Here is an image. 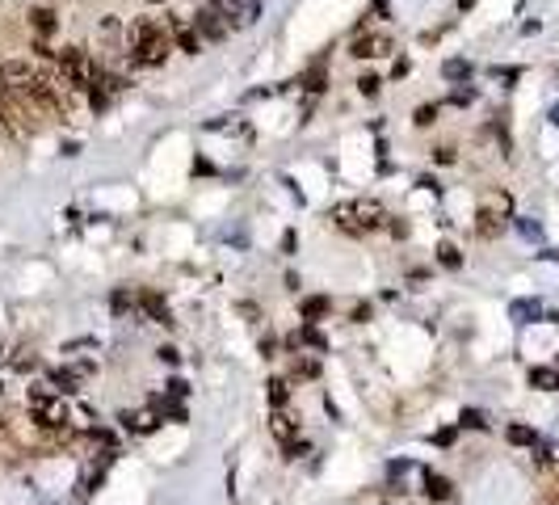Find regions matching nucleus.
Here are the masks:
<instances>
[{
  "mask_svg": "<svg viewBox=\"0 0 559 505\" xmlns=\"http://www.w3.org/2000/svg\"><path fill=\"white\" fill-rule=\"evenodd\" d=\"M26 405H30V421H34L38 429L59 434V438L72 434V409H68V400H63L50 383H34L30 396H26Z\"/></svg>",
  "mask_w": 559,
  "mask_h": 505,
  "instance_id": "nucleus-1",
  "label": "nucleus"
},
{
  "mask_svg": "<svg viewBox=\"0 0 559 505\" xmlns=\"http://www.w3.org/2000/svg\"><path fill=\"white\" fill-rule=\"evenodd\" d=\"M164 59H169V34H164V26L151 21V17H139V21L131 26V63L160 68Z\"/></svg>",
  "mask_w": 559,
  "mask_h": 505,
  "instance_id": "nucleus-2",
  "label": "nucleus"
},
{
  "mask_svg": "<svg viewBox=\"0 0 559 505\" xmlns=\"http://www.w3.org/2000/svg\"><path fill=\"white\" fill-rule=\"evenodd\" d=\"M391 215H383V207L374 202V198H358V202H341V207H332V224L341 231H349V236H366V231L383 228Z\"/></svg>",
  "mask_w": 559,
  "mask_h": 505,
  "instance_id": "nucleus-3",
  "label": "nucleus"
},
{
  "mask_svg": "<svg viewBox=\"0 0 559 505\" xmlns=\"http://www.w3.org/2000/svg\"><path fill=\"white\" fill-rule=\"evenodd\" d=\"M55 63H59V80H63V89H68V93H89V89H93L97 63L89 59L85 46H63V51L55 55Z\"/></svg>",
  "mask_w": 559,
  "mask_h": 505,
  "instance_id": "nucleus-4",
  "label": "nucleus"
},
{
  "mask_svg": "<svg viewBox=\"0 0 559 505\" xmlns=\"http://www.w3.org/2000/svg\"><path fill=\"white\" fill-rule=\"evenodd\" d=\"M193 30H198V38H206V43H223L232 26H228V17H223L219 9H198Z\"/></svg>",
  "mask_w": 559,
  "mask_h": 505,
  "instance_id": "nucleus-5",
  "label": "nucleus"
},
{
  "mask_svg": "<svg viewBox=\"0 0 559 505\" xmlns=\"http://www.w3.org/2000/svg\"><path fill=\"white\" fill-rule=\"evenodd\" d=\"M89 363H85V367H59V370H50V387H55V392H59V396H72V392H80V383H85V375H89Z\"/></svg>",
  "mask_w": 559,
  "mask_h": 505,
  "instance_id": "nucleus-6",
  "label": "nucleus"
},
{
  "mask_svg": "<svg viewBox=\"0 0 559 505\" xmlns=\"http://www.w3.org/2000/svg\"><path fill=\"white\" fill-rule=\"evenodd\" d=\"M118 421H122V429H131V434H151V429L160 425V413H156V409H122Z\"/></svg>",
  "mask_w": 559,
  "mask_h": 505,
  "instance_id": "nucleus-7",
  "label": "nucleus"
},
{
  "mask_svg": "<svg viewBox=\"0 0 559 505\" xmlns=\"http://www.w3.org/2000/svg\"><path fill=\"white\" fill-rule=\"evenodd\" d=\"M349 55H358V59H378V55H391V38H387V34H362V38H353Z\"/></svg>",
  "mask_w": 559,
  "mask_h": 505,
  "instance_id": "nucleus-8",
  "label": "nucleus"
},
{
  "mask_svg": "<svg viewBox=\"0 0 559 505\" xmlns=\"http://www.w3.org/2000/svg\"><path fill=\"white\" fill-rule=\"evenodd\" d=\"M257 13H261L257 0H223V17H228V26H252Z\"/></svg>",
  "mask_w": 559,
  "mask_h": 505,
  "instance_id": "nucleus-9",
  "label": "nucleus"
},
{
  "mask_svg": "<svg viewBox=\"0 0 559 505\" xmlns=\"http://www.w3.org/2000/svg\"><path fill=\"white\" fill-rule=\"evenodd\" d=\"M169 30H173V43L181 46L186 55H198V51H202V38H198L193 26H186V17H169Z\"/></svg>",
  "mask_w": 559,
  "mask_h": 505,
  "instance_id": "nucleus-10",
  "label": "nucleus"
},
{
  "mask_svg": "<svg viewBox=\"0 0 559 505\" xmlns=\"http://www.w3.org/2000/svg\"><path fill=\"white\" fill-rule=\"evenodd\" d=\"M270 434L278 438L282 447H290V442L299 438V421L286 413V409H274V413H270Z\"/></svg>",
  "mask_w": 559,
  "mask_h": 505,
  "instance_id": "nucleus-11",
  "label": "nucleus"
},
{
  "mask_svg": "<svg viewBox=\"0 0 559 505\" xmlns=\"http://www.w3.org/2000/svg\"><path fill=\"white\" fill-rule=\"evenodd\" d=\"M135 299H139L143 316H151L156 324H173V312H169V303H164V295H156V291H139Z\"/></svg>",
  "mask_w": 559,
  "mask_h": 505,
  "instance_id": "nucleus-12",
  "label": "nucleus"
},
{
  "mask_svg": "<svg viewBox=\"0 0 559 505\" xmlns=\"http://www.w3.org/2000/svg\"><path fill=\"white\" fill-rule=\"evenodd\" d=\"M475 231H479L484 240H496V236L505 231V215H501L496 207H484V211L475 215Z\"/></svg>",
  "mask_w": 559,
  "mask_h": 505,
  "instance_id": "nucleus-13",
  "label": "nucleus"
},
{
  "mask_svg": "<svg viewBox=\"0 0 559 505\" xmlns=\"http://www.w3.org/2000/svg\"><path fill=\"white\" fill-rule=\"evenodd\" d=\"M425 497L429 501H454V484L446 480V476H437V472H425Z\"/></svg>",
  "mask_w": 559,
  "mask_h": 505,
  "instance_id": "nucleus-14",
  "label": "nucleus"
},
{
  "mask_svg": "<svg viewBox=\"0 0 559 505\" xmlns=\"http://www.w3.org/2000/svg\"><path fill=\"white\" fill-rule=\"evenodd\" d=\"M286 345H290V350H299V345H312V350H316V354H324V350H328L324 333H320V328H316V324H303V328H299V333H294V337H286Z\"/></svg>",
  "mask_w": 559,
  "mask_h": 505,
  "instance_id": "nucleus-15",
  "label": "nucleus"
},
{
  "mask_svg": "<svg viewBox=\"0 0 559 505\" xmlns=\"http://www.w3.org/2000/svg\"><path fill=\"white\" fill-rule=\"evenodd\" d=\"M530 387L534 392H559V370L555 367H530Z\"/></svg>",
  "mask_w": 559,
  "mask_h": 505,
  "instance_id": "nucleus-16",
  "label": "nucleus"
},
{
  "mask_svg": "<svg viewBox=\"0 0 559 505\" xmlns=\"http://www.w3.org/2000/svg\"><path fill=\"white\" fill-rule=\"evenodd\" d=\"M55 26H59V21H55L50 9H30V30L38 34V43H47L50 34H55Z\"/></svg>",
  "mask_w": 559,
  "mask_h": 505,
  "instance_id": "nucleus-17",
  "label": "nucleus"
},
{
  "mask_svg": "<svg viewBox=\"0 0 559 505\" xmlns=\"http://www.w3.org/2000/svg\"><path fill=\"white\" fill-rule=\"evenodd\" d=\"M299 312H303V321H307V324H316V321H324L328 312H332V303H328L324 295H307V299L299 303Z\"/></svg>",
  "mask_w": 559,
  "mask_h": 505,
  "instance_id": "nucleus-18",
  "label": "nucleus"
},
{
  "mask_svg": "<svg viewBox=\"0 0 559 505\" xmlns=\"http://www.w3.org/2000/svg\"><path fill=\"white\" fill-rule=\"evenodd\" d=\"M265 396H270V405H274V409H286V405H290V379L274 375V379L265 383Z\"/></svg>",
  "mask_w": 559,
  "mask_h": 505,
  "instance_id": "nucleus-19",
  "label": "nucleus"
},
{
  "mask_svg": "<svg viewBox=\"0 0 559 505\" xmlns=\"http://www.w3.org/2000/svg\"><path fill=\"white\" fill-rule=\"evenodd\" d=\"M290 375H294V379H316V375H320V363H316V358L294 354V358H290Z\"/></svg>",
  "mask_w": 559,
  "mask_h": 505,
  "instance_id": "nucleus-20",
  "label": "nucleus"
},
{
  "mask_svg": "<svg viewBox=\"0 0 559 505\" xmlns=\"http://www.w3.org/2000/svg\"><path fill=\"white\" fill-rule=\"evenodd\" d=\"M505 438H509L513 447H534V442H538V434H534L530 425H509V429H505Z\"/></svg>",
  "mask_w": 559,
  "mask_h": 505,
  "instance_id": "nucleus-21",
  "label": "nucleus"
},
{
  "mask_svg": "<svg viewBox=\"0 0 559 505\" xmlns=\"http://www.w3.org/2000/svg\"><path fill=\"white\" fill-rule=\"evenodd\" d=\"M437 261H442L446 270H459V266H463V253H459L454 244H437Z\"/></svg>",
  "mask_w": 559,
  "mask_h": 505,
  "instance_id": "nucleus-22",
  "label": "nucleus"
},
{
  "mask_svg": "<svg viewBox=\"0 0 559 505\" xmlns=\"http://www.w3.org/2000/svg\"><path fill=\"white\" fill-rule=\"evenodd\" d=\"M463 429H488V421H484V413L479 409H463V421H459Z\"/></svg>",
  "mask_w": 559,
  "mask_h": 505,
  "instance_id": "nucleus-23",
  "label": "nucleus"
},
{
  "mask_svg": "<svg viewBox=\"0 0 559 505\" xmlns=\"http://www.w3.org/2000/svg\"><path fill=\"white\" fill-rule=\"evenodd\" d=\"M442 72H446V80H467V76H471V68H467L463 59H450Z\"/></svg>",
  "mask_w": 559,
  "mask_h": 505,
  "instance_id": "nucleus-24",
  "label": "nucleus"
},
{
  "mask_svg": "<svg viewBox=\"0 0 559 505\" xmlns=\"http://www.w3.org/2000/svg\"><path fill=\"white\" fill-rule=\"evenodd\" d=\"M412 123H417V127H433V123H437V105H420L417 114H412Z\"/></svg>",
  "mask_w": 559,
  "mask_h": 505,
  "instance_id": "nucleus-25",
  "label": "nucleus"
},
{
  "mask_svg": "<svg viewBox=\"0 0 559 505\" xmlns=\"http://www.w3.org/2000/svg\"><path fill=\"white\" fill-rule=\"evenodd\" d=\"M378 85H383V80H378V76H371V72H366V76L358 80V93H362V97H378Z\"/></svg>",
  "mask_w": 559,
  "mask_h": 505,
  "instance_id": "nucleus-26",
  "label": "nucleus"
},
{
  "mask_svg": "<svg viewBox=\"0 0 559 505\" xmlns=\"http://www.w3.org/2000/svg\"><path fill=\"white\" fill-rule=\"evenodd\" d=\"M13 370H21V375H30V370H38V358H34V354L26 358V350H21V354L13 358Z\"/></svg>",
  "mask_w": 559,
  "mask_h": 505,
  "instance_id": "nucleus-27",
  "label": "nucleus"
},
{
  "mask_svg": "<svg viewBox=\"0 0 559 505\" xmlns=\"http://www.w3.org/2000/svg\"><path fill=\"white\" fill-rule=\"evenodd\" d=\"M307 89H312V93H320V89H324V68H320V63H316V68L307 72Z\"/></svg>",
  "mask_w": 559,
  "mask_h": 505,
  "instance_id": "nucleus-28",
  "label": "nucleus"
},
{
  "mask_svg": "<svg viewBox=\"0 0 559 505\" xmlns=\"http://www.w3.org/2000/svg\"><path fill=\"white\" fill-rule=\"evenodd\" d=\"M156 358H160V363H169V367H177V363H181V354H177L173 345H160V350H156Z\"/></svg>",
  "mask_w": 559,
  "mask_h": 505,
  "instance_id": "nucleus-29",
  "label": "nucleus"
},
{
  "mask_svg": "<svg viewBox=\"0 0 559 505\" xmlns=\"http://www.w3.org/2000/svg\"><path fill=\"white\" fill-rule=\"evenodd\" d=\"M110 303H114V312L122 316V312L131 308V295H127V291H114V299H110Z\"/></svg>",
  "mask_w": 559,
  "mask_h": 505,
  "instance_id": "nucleus-30",
  "label": "nucleus"
},
{
  "mask_svg": "<svg viewBox=\"0 0 559 505\" xmlns=\"http://www.w3.org/2000/svg\"><path fill=\"white\" fill-rule=\"evenodd\" d=\"M471 97H475V93H471V89H454V93H450V101H454V105H467Z\"/></svg>",
  "mask_w": 559,
  "mask_h": 505,
  "instance_id": "nucleus-31",
  "label": "nucleus"
},
{
  "mask_svg": "<svg viewBox=\"0 0 559 505\" xmlns=\"http://www.w3.org/2000/svg\"><path fill=\"white\" fill-rule=\"evenodd\" d=\"M437 165H454V147H437Z\"/></svg>",
  "mask_w": 559,
  "mask_h": 505,
  "instance_id": "nucleus-32",
  "label": "nucleus"
},
{
  "mask_svg": "<svg viewBox=\"0 0 559 505\" xmlns=\"http://www.w3.org/2000/svg\"><path fill=\"white\" fill-rule=\"evenodd\" d=\"M186 392H189V387H186V383H181V379H173V383H169V396H177V400H181Z\"/></svg>",
  "mask_w": 559,
  "mask_h": 505,
  "instance_id": "nucleus-33",
  "label": "nucleus"
},
{
  "mask_svg": "<svg viewBox=\"0 0 559 505\" xmlns=\"http://www.w3.org/2000/svg\"><path fill=\"white\" fill-rule=\"evenodd\" d=\"M387 228H391V236H408V224H404V219H391Z\"/></svg>",
  "mask_w": 559,
  "mask_h": 505,
  "instance_id": "nucleus-34",
  "label": "nucleus"
},
{
  "mask_svg": "<svg viewBox=\"0 0 559 505\" xmlns=\"http://www.w3.org/2000/svg\"><path fill=\"white\" fill-rule=\"evenodd\" d=\"M471 4H475V0H459V9H471Z\"/></svg>",
  "mask_w": 559,
  "mask_h": 505,
  "instance_id": "nucleus-35",
  "label": "nucleus"
},
{
  "mask_svg": "<svg viewBox=\"0 0 559 505\" xmlns=\"http://www.w3.org/2000/svg\"><path fill=\"white\" fill-rule=\"evenodd\" d=\"M151 4H160V0H151Z\"/></svg>",
  "mask_w": 559,
  "mask_h": 505,
  "instance_id": "nucleus-36",
  "label": "nucleus"
}]
</instances>
